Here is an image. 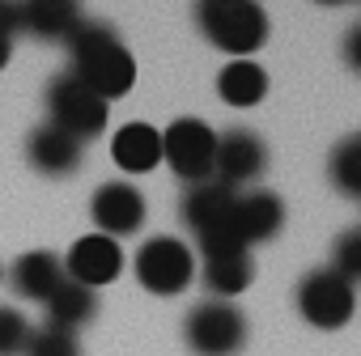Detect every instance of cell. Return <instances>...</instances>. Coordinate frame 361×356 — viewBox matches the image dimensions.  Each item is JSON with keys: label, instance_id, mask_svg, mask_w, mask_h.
Here are the masks:
<instances>
[{"label": "cell", "instance_id": "obj_1", "mask_svg": "<svg viewBox=\"0 0 361 356\" xmlns=\"http://www.w3.org/2000/svg\"><path fill=\"white\" fill-rule=\"evenodd\" d=\"M68 56H73V72L68 77H77L106 106L136 85V60H132V51L102 22H81L68 34Z\"/></svg>", "mask_w": 361, "mask_h": 356}, {"label": "cell", "instance_id": "obj_23", "mask_svg": "<svg viewBox=\"0 0 361 356\" xmlns=\"http://www.w3.org/2000/svg\"><path fill=\"white\" fill-rule=\"evenodd\" d=\"M30 331H35V326H30L13 305H0V356H22Z\"/></svg>", "mask_w": 361, "mask_h": 356}, {"label": "cell", "instance_id": "obj_24", "mask_svg": "<svg viewBox=\"0 0 361 356\" xmlns=\"http://www.w3.org/2000/svg\"><path fill=\"white\" fill-rule=\"evenodd\" d=\"M0 34L5 39L18 34V0H0Z\"/></svg>", "mask_w": 361, "mask_h": 356}, {"label": "cell", "instance_id": "obj_17", "mask_svg": "<svg viewBox=\"0 0 361 356\" xmlns=\"http://www.w3.org/2000/svg\"><path fill=\"white\" fill-rule=\"evenodd\" d=\"M43 305H47V326L68 331V335H77L81 326H90L98 318V293L85 284H73V280H64Z\"/></svg>", "mask_w": 361, "mask_h": 356}, {"label": "cell", "instance_id": "obj_15", "mask_svg": "<svg viewBox=\"0 0 361 356\" xmlns=\"http://www.w3.org/2000/svg\"><path fill=\"white\" fill-rule=\"evenodd\" d=\"M111 157L123 174H149L161 161V132L149 123H123L111 140Z\"/></svg>", "mask_w": 361, "mask_h": 356}, {"label": "cell", "instance_id": "obj_26", "mask_svg": "<svg viewBox=\"0 0 361 356\" xmlns=\"http://www.w3.org/2000/svg\"><path fill=\"white\" fill-rule=\"evenodd\" d=\"M9 56H13V39H5V34H0V68L9 64Z\"/></svg>", "mask_w": 361, "mask_h": 356}, {"label": "cell", "instance_id": "obj_18", "mask_svg": "<svg viewBox=\"0 0 361 356\" xmlns=\"http://www.w3.org/2000/svg\"><path fill=\"white\" fill-rule=\"evenodd\" d=\"M217 94L226 106H259L264 94H268V72L255 64V60H230L221 72H217Z\"/></svg>", "mask_w": 361, "mask_h": 356}, {"label": "cell", "instance_id": "obj_2", "mask_svg": "<svg viewBox=\"0 0 361 356\" xmlns=\"http://www.w3.org/2000/svg\"><path fill=\"white\" fill-rule=\"evenodd\" d=\"M200 34L226 56H255L268 43V13L259 0H196Z\"/></svg>", "mask_w": 361, "mask_h": 356}, {"label": "cell", "instance_id": "obj_13", "mask_svg": "<svg viewBox=\"0 0 361 356\" xmlns=\"http://www.w3.org/2000/svg\"><path fill=\"white\" fill-rule=\"evenodd\" d=\"M234 225L247 242V250L255 242H272L285 225V204L272 196V191H251V196H238L234 200Z\"/></svg>", "mask_w": 361, "mask_h": 356}, {"label": "cell", "instance_id": "obj_14", "mask_svg": "<svg viewBox=\"0 0 361 356\" xmlns=\"http://www.w3.org/2000/svg\"><path fill=\"white\" fill-rule=\"evenodd\" d=\"M234 200H238L234 187H226V183H217V178H209V183H196V187L183 191V204H178V212H183V225H188L192 234H204V229H213L217 221H226V217L234 212Z\"/></svg>", "mask_w": 361, "mask_h": 356}, {"label": "cell", "instance_id": "obj_16", "mask_svg": "<svg viewBox=\"0 0 361 356\" xmlns=\"http://www.w3.org/2000/svg\"><path fill=\"white\" fill-rule=\"evenodd\" d=\"M64 280H68V276H64V263H60L51 250H30V255H22V259L13 263V272H9L13 293H22L26 301H47Z\"/></svg>", "mask_w": 361, "mask_h": 356}, {"label": "cell", "instance_id": "obj_10", "mask_svg": "<svg viewBox=\"0 0 361 356\" xmlns=\"http://www.w3.org/2000/svg\"><path fill=\"white\" fill-rule=\"evenodd\" d=\"M123 272V250L119 242L102 238V234H85L73 242V250L64 255V276L73 284H85V288H102L111 284L115 276Z\"/></svg>", "mask_w": 361, "mask_h": 356}, {"label": "cell", "instance_id": "obj_9", "mask_svg": "<svg viewBox=\"0 0 361 356\" xmlns=\"http://www.w3.org/2000/svg\"><path fill=\"white\" fill-rule=\"evenodd\" d=\"M145 196L132 187V183H102L90 200V217L98 225L102 238H132L140 225H145Z\"/></svg>", "mask_w": 361, "mask_h": 356}, {"label": "cell", "instance_id": "obj_7", "mask_svg": "<svg viewBox=\"0 0 361 356\" xmlns=\"http://www.w3.org/2000/svg\"><path fill=\"white\" fill-rule=\"evenodd\" d=\"M353 310H357V293L331 267H319L298 284V314L319 331H340L353 318Z\"/></svg>", "mask_w": 361, "mask_h": 356}, {"label": "cell", "instance_id": "obj_6", "mask_svg": "<svg viewBox=\"0 0 361 356\" xmlns=\"http://www.w3.org/2000/svg\"><path fill=\"white\" fill-rule=\"evenodd\" d=\"M136 280L140 288L157 293V297H174L183 293L196 276V259H192V246L178 242V238H149L140 250H136Z\"/></svg>", "mask_w": 361, "mask_h": 356}, {"label": "cell", "instance_id": "obj_19", "mask_svg": "<svg viewBox=\"0 0 361 356\" xmlns=\"http://www.w3.org/2000/svg\"><path fill=\"white\" fill-rule=\"evenodd\" d=\"M251 280H255V263H251V255H247V250L204 259V284H209L213 301H230V297H234V293H243Z\"/></svg>", "mask_w": 361, "mask_h": 356}, {"label": "cell", "instance_id": "obj_4", "mask_svg": "<svg viewBox=\"0 0 361 356\" xmlns=\"http://www.w3.org/2000/svg\"><path fill=\"white\" fill-rule=\"evenodd\" d=\"M213 157H217V132L204 119H174L161 132V161L188 187L213 178Z\"/></svg>", "mask_w": 361, "mask_h": 356}, {"label": "cell", "instance_id": "obj_12", "mask_svg": "<svg viewBox=\"0 0 361 356\" xmlns=\"http://www.w3.org/2000/svg\"><path fill=\"white\" fill-rule=\"evenodd\" d=\"M81 26V0H18V30L56 43Z\"/></svg>", "mask_w": 361, "mask_h": 356}, {"label": "cell", "instance_id": "obj_27", "mask_svg": "<svg viewBox=\"0 0 361 356\" xmlns=\"http://www.w3.org/2000/svg\"><path fill=\"white\" fill-rule=\"evenodd\" d=\"M314 5H327V9H336V5H348V0H314Z\"/></svg>", "mask_w": 361, "mask_h": 356}, {"label": "cell", "instance_id": "obj_22", "mask_svg": "<svg viewBox=\"0 0 361 356\" xmlns=\"http://www.w3.org/2000/svg\"><path fill=\"white\" fill-rule=\"evenodd\" d=\"M336 276H344L348 284L361 280V229H348L336 238V250H331V263H327Z\"/></svg>", "mask_w": 361, "mask_h": 356}, {"label": "cell", "instance_id": "obj_25", "mask_svg": "<svg viewBox=\"0 0 361 356\" xmlns=\"http://www.w3.org/2000/svg\"><path fill=\"white\" fill-rule=\"evenodd\" d=\"M344 60H348V68H361V26L348 30V39H344Z\"/></svg>", "mask_w": 361, "mask_h": 356}, {"label": "cell", "instance_id": "obj_11", "mask_svg": "<svg viewBox=\"0 0 361 356\" xmlns=\"http://www.w3.org/2000/svg\"><path fill=\"white\" fill-rule=\"evenodd\" d=\"M81 140L77 136H68L64 127H56V123H43V127H35L30 132V140H26V161L39 170V174H47V178H68V174H77L81 170Z\"/></svg>", "mask_w": 361, "mask_h": 356}, {"label": "cell", "instance_id": "obj_5", "mask_svg": "<svg viewBox=\"0 0 361 356\" xmlns=\"http://www.w3.org/2000/svg\"><path fill=\"white\" fill-rule=\"evenodd\" d=\"M47 110H51V123L64 127L68 136H77L81 144L94 140V136H102L106 123H111V106H106L102 98H94V94H90L77 77H68V72H60V77L47 81Z\"/></svg>", "mask_w": 361, "mask_h": 356}, {"label": "cell", "instance_id": "obj_8", "mask_svg": "<svg viewBox=\"0 0 361 356\" xmlns=\"http://www.w3.org/2000/svg\"><path fill=\"white\" fill-rule=\"evenodd\" d=\"M268 170V144L247 132V127H234L226 136H217V157H213V178L226 187H243V183H255V178Z\"/></svg>", "mask_w": 361, "mask_h": 356}, {"label": "cell", "instance_id": "obj_20", "mask_svg": "<svg viewBox=\"0 0 361 356\" xmlns=\"http://www.w3.org/2000/svg\"><path fill=\"white\" fill-rule=\"evenodd\" d=\"M327 174H331L340 196H348V200L361 196V136H348V140L336 144V153L327 161Z\"/></svg>", "mask_w": 361, "mask_h": 356}, {"label": "cell", "instance_id": "obj_3", "mask_svg": "<svg viewBox=\"0 0 361 356\" xmlns=\"http://www.w3.org/2000/svg\"><path fill=\"white\" fill-rule=\"evenodd\" d=\"M183 339L196 356H238L247 343V314L234 301H200L183 318Z\"/></svg>", "mask_w": 361, "mask_h": 356}, {"label": "cell", "instance_id": "obj_21", "mask_svg": "<svg viewBox=\"0 0 361 356\" xmlns=\"http://www.w3.org/2000/svg\"><path fill=\"white\" fill-rule=\"evenodd\" d=\"M22 356H81V343H77V335H68V331L39 326V331H30Z\"/></svg>", "mask_w": 361, "mask_h": 356}]
</instances>
